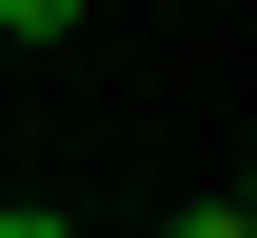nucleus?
Returning <instances> with one entry per match:
<instances>
[{
  "label": "nucleus",
  "mask_w": 257,
  "mask_h": 238,
  "mask_svg": "<svg viewBox=\"0 0 257 238\" xmlns=\"http://www.w3.org/2000/svg\"><path fill=\"white\" fill-rule=\"evenodd\" d=\"M0 40H79V0H0Z\"/></svg>",
  "instance_id": "f257e3e1"
},
{
  "label": "nucleus",
  "mask_w": 257,
  "mask_h": 238,
  "mask_svg": "<svg viewBox=\"0 0 257 238\" xmlns=\"http://www.w3.org/2000/svg\"><path fill=\"white\" fill-rule=\"evenodd\" d=\"M0 238H79V218H60V199H0Z\"/></svg>",
  "instance_id": "f03ea898"
},
{
  "label": "nucleus",
  "mask_w": 257,
  "mask_h": 238,
  "mask_svg": "<svg viewBox=\"0 0 257 238\" xmlns=\"http://www.w3.org/2000/svg\"><path fill=\"white\" fill-rule=\"evenodd\" d=\"M159 238H257V218H237V199H198V218H159Z\"/></svg>",
  "instance_id": "7ed1b4c3"
}]
</instances>
